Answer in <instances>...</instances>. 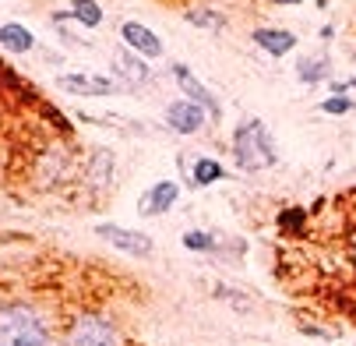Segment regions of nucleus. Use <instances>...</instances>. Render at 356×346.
<instances>
[{
    "label": "nucleus",
    "instance_id": "17",
    "mask_svg": "<svg viewBox=\"0 0 356 346\" xmlns=\"http://www.w3.org/2000/svg\"><path fill=\"white\" fill-rule=\"evenodd\" d=\"M321 110H325V113H349V110H353V99L332 95V99H325V103H321Z\"/></svg>",
    "mask_w": 356,
    "mask_h": 346
},
{
    "label": "nucleus",
    "instance_id": "9",
    "mask_svg": "<svg viewBox=\"0 0 356 346\" xmlns=\"http://www.w3.org/2000/svg\"><path fill=\"white\" fill-rule=\"evenodd\" d=\"M57 85L67 88V92H78V95H106V92L117 88V85H113L110 78H103V74H60Z\"/></svg>",
    "mask_w": 356,
    "mask_h": 346
},
{
    "label": "nucleus",
    "instance_id": "4",
    "mask_svg": "<svg viewBox=\"0 0 356 346\" xmlns=\"http://www.w3.org/2000/svg\"><path fill=\"white\" fill-rule=\"evenodd\" d=\"M99 237L110 240L117 251H127L134 258H148L152 255V240L145 233H138V230H124L117 223H99Z\"/></svg>",
    "mask_w": 356,
    "mask_h": 346
},
{
    "label": "nucleus",
    "instance_id": "13",
    "mask_svg": "<svg viewBox=\"0 0 356 346\" xmlns=\"http://www.w3.org/2000/svg\"><path fill=\"white\" fill-rule=\"evenodd\" d=\"M71 11H74V18H78L81 25H88V29H95L99 22H103V8H99L95 0H71Z\"/></svg>",
    "mask_w": 356,
    "mask_h": 346
},
{
    "label": "nucleus",
    "instance_id": "6",
    "mask_svg": "<svg viewBox=\"0 0 356 346\" xmlns=\"http://www.w3.org/2000/svg\"><path fill=\"white\" fill-rule=\"evenodd\" d=\"M173 78H177V85L187 92V99H191V103L205 107L212 117H219V113H222V110H219V103H216V95H212L205 85H201V81L191 74V68H187V64H177V68H173Z\"/></svg>",
    "mask_w": 356,
    "mask_h": 346
},
{
    "label": "nucleus",
    "instance_id": "2",
    "mask_svg": "<svg viewBox=\"0 0 356 346\" xmlns=\"http://www.w3.org/2000/svg\"><path fill=\"white\" fill-rule=\"evenodd\" d=\"M233 156L240 170H265L275 163V145L261 120H243L233 134Z\"/></svg>",
    "mask_w": 356,
    "mask_h": 346
},
{
    "label": "nucleus",
    "instance_id": "7",
    "mask_svg": "<svg viewBox=\"0 0 356 346\" xmlns=\"http://www.w3.org/2000/svg\"><path fill=\"white\" fill-rule=\"evenodd\" d=\"M177 184L173 180H159V184H152L148 191H145V198H141V216H163V212H170L173 209V202H177Z\"/></svg>",
    "mask_w": 356,
    "mask_h": 346
},
{
    "label": "nucleus",
    "instance_id": "8",
    "mask_svg": "<svg viewBox=\"0 0 356 346\" xmlns=\"http://www.w3.org/2000/svg\"><path fill=\"white\" fill-rule=\"evenodd\" d=\"M120 36L127 39L131 49H138V54H145V57H163V42H159V36L152 32V29H145V25H138V22H124V25H120Z\"/></svg>",
    "mask_w": 356,
    "mask_h": 346
},
{
    "label": "nucleus",
    "instance_id": "12",
    "mask_svg": "<svg viewBox=\"0 0 356 346\" xmlns=\"http://www.w3.org/2000/svg\"><path fill=\"white\" fill-rule=\"evenodd\" d=\"M0 42H4L8 49H15V54H29V49L35 46V39H32V32L25 29V25H4L0 29Z\"/></svg>",
    "mask_w": 356,
    "mask_h": 346
},
{
    "label": "nucleus",
    "instance_id": "11",
    "mask_svg": "<svg viewBox=\"0 0 356 346\" xmlns=\"http://www.w3.org/2000/svg\"><path fill=\"white\" fill-rule=\"evenodd\" d=\"M117 68H120V78L127 81V85H145V81H152V74H148V68L141 64V61H134L127 49H117Z\"/></svg>",
    "mask_w": 356,
    "mask_h": 346
},
{
    "label": "nucleus",
    "instance_id": "3",
    "mask_svg": "<svg viewBox=\"0 0 356 346\" xmlns=\"http://www.w3.org/2000/svg\"><path fill=\"white\" fill-rule=\"evenodd\" d=\"M67 346H120V343H117V332H113V325L106 318L88 315V318H78L71 325Z\"/></svg>",
    "mask_w": 356,
    "mask_h": 346
},
{
    "label": "nucleus",
    "instance_id": "10",
    "mask_svg": "<svg viewBox=\"0 0 356 346\" xmlns=\"http://www.w3.org/2000/svg\"><path fill=\"white\" fill-rule=\"evenodd\" d=\"M254 42H258L265 54H272V57H286L289 49L296 46V36L286 32V29H258L254 32Z\"/></svg>",
    "mask_w": 356,
    "mask_h": 346
},
{
    "label": "nucleus",
    "instance_id": "22",
    "mask_svg": "<svg viewBox=\"0 0 356 346\" xmlns=\"http://www.w3.org/2000/svg\"><path fill=\"white\" fill-rule=\"evenodd\" d=\"M353 258H356V240H353Z\"/></svg>",
    "mask_w": 356,
    "mask_h": 346
},
{
    "label": "nucleus",
    "instance_id": "14",
    "mask_svg": "<svg viewBox=\"0 0 356 346\" xmlns=\"http://www.w3.org/2000/svg\"><path fill=\"white\" fill-rule=\"evenodd\" d=\"M219 177H222V166H219L216 159L201 156V159L194 163V184H197V187H205V184H216Z\"/></svg>",
    "mask_w": 356,
    "mask_h": 346
},
{
    "label": "nucleus",
    "instance_id": "21",
    "mask_svg": "<svg viewBox=\"0 0 356 346\" xmlns=\"http://www.w3.org/2000/svg\"><path fill=\"white\" fill-rule=\"evenodd\" d=\"M349 88H356V78H349Z\"/></svg>",
    "mask_w": 356,
    "mask_h": 346
},
{
    "label": "nucleus",
    "instance_id": "19",
    "mask_svg": "<svg viewBox=\"0 0 356 346\" xmlns=\"http://www.w3.org/2000/svg\"><path fill=\"white\" fill-rule=\"evenodd\" d=\"M279 226H282V230H293V226H303V212H300V209H286V212L279 216Z\"/></svg>",
    "mask_w": 356,
    "mask_h": 346
},
{
    "label": "nucleus",
    "instance_id": "1",
    "mask_svg": "<svg viewBox=\"0 0 356 346\" xmlns=\"http://www.w3.org/2000/svg\"><path fill=\"white\" fill-rule=\"evenodd\" d=\"M0 346H49V329L32 308L8 304L0 308Z\"/></svg>",
    "mask_w": 356,
    "mask_h": 346
},
{
    "label": "nucleus",
    "instance_id": "18",
    "mask_svg": "<svg viewBox=\"0 0 356 346\" xmlns=\"http://www.w3.org/2000/svg\"><path fill=\"white\" fill-rule=\"evenodd\" d=\"M187 22L191 25H201V29H222V18L219 15L212 18L209 11H194V15H187Z\"/></svg>",
    "mask_w": 356,
    "mask_h": 346
},
{
    "label": "nucleus",
    "instance_id": "16",
    "mask_svg": "<svg viewBox=\"0 0 356 346\" xmlns=\"http://www.w3.org/2000/svg\"><path fill=\"white\" fill-rule=\"evenodd\" d=\"M184 247H187V251H209V247H216V240H212V233L187 230L184 233Z\"/></svg>",
    "mask_w": 356,
    "mask_h": 346
},
{
    "label": "nucleus",
    "instance_id": "5",
    "mask_svg": "<svg viewBox=\"0 0 356 346\" xmlns=\"http://www.w3.org/2000/svg\"><path fill=\"white\" fill-rule=\"evenodd\" d=\"M166 120H170L173 131L194 134V131L205 127V107L191 103V99H177V103H170V110H166Z\"/></svg>",
    "mask_w": 356,
    "mask_h": 346
},
{
    "label": "nucleus",
    "instance_id": "15",
    "mask_svg": "<svg viewBox=\"0 0 356 346\" xmlns=\"http://www.w3.org/2000/svg\"><path fill=\"white\" fill-rule=\"evenodd\" d=\"M300 78L303 81H321L325 74H328V61L325 57H307V61H300Z\"/></svg>",
    "mask_w": 356,
    "mask_h": 346
},
{
    "label": "nucleus",
    "instance_id": "20",
    "mask_svg": "<svg viewBox=\"0 0 356 346\" xmlns=\"http://www.w3.org/2000/svg\"><path fill=\"white\" fill-rule=\"evenodd\" d=\"M272 4H300V0H272Z\"/></svg>",
    "mask_w": 356,
    "mask_h": 346
}]
</instances>
